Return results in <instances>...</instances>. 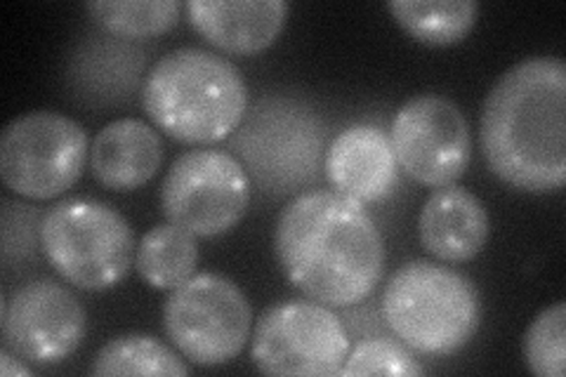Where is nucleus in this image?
Instances as JSON below:
<instances>
[{
  "label": "nucleus",
  "mask_w": 566,
  "mask_h": 377,
  "mask_svg": "<svg viewBox=\"0 0 566 377\" xmlns=\"http://www.w3.org/2000/svg\"><path fill=\"white\" fill-rule=\"evenodd\" d=\"M274 253L283 274L310 300L352 307L385 272V243L364 203L340 191H307L281 210Z\"/></svg>",
  "instance_id": "nucleus-1"
},
{
  "label": "nucleus",
  "mask_w": 566,
  "mask_h": 377,
  "mask_svg": "<svg viewBox=\"0 0 566 377\" xmlns=\"http://www.w3.org/2000/svg\"><path fill=\"white\" fill-rule=\"evenodd\" d=\"M493 175L517 191L551 193L566 182V66L526 57L493 83L480 118Z\"/></svg>",
  "instance_id": "nucleus-2"
},
{
  "label": "nucleus",
  "mask_w": 566,
  "mask_h": 377,
  "mask_svg": "<svg viewBox=\"0 0 566 377\" xmlns=\"http://www.w3.org/2000/svg\"><path fill=\"white\" fill-rule=\"evenodd\" d=\"M142 104L158 130L185 145H212L237 130L248 106L241 71L203 48H177L142 85Z\"/></svg>",
  "instance_id": "nucleus-3"
},
{
  "label": "nucleus",
  "mask_w": 566,
  "mask_h": 377,
  "mask_svg": "<svg viewBox=\"0 0 566 377\" xmlns=\"http://www.w3.org/2000/svg\"><path fill=\"white\" fill-rule=\"evenodd\" d=\"M382 316L397 339L428 356L463 349L482 326V295L451 266L416 260L399 266L382 291Z\"/></svg>",
  "instance_id": "nucleus-4"
},
{
  "label": "nucleus",
  "mask_w": 566,
  "mask_h": 377,
  "mask_svg": "<svg viewBox=\"0 0 566 377\" xmlns=\"http://www.w3.org/2000/svg\"><path fill=\"white\" fill-rule=\"evenodd\" d=\"M41 248L52 269L81 291H109L135 266V231L123 214L104 201H57L43 214Z\"/></svg>",
  "instance_id": "nucleus-5"
},
{
  "label": "nucleus",
  "mask_w": 566,
  "mask_h": 377,
  "mask_svg": "<svg viewBox=\"0 0 566 377\" xmlns=\"http://www.w3.org/2000/svg\"><path fill=\"white\" fill-rule=\"evenodd\" d=\"M87 156L83 125L52 109L17 116L0 135V177L12 193L33 201L57 199L74 187Z\"/></svg>",
  "instance_id": "nucleus-6"
},
{
  "label": "nucleus",
  "mask_w": 566,
  "mask_h": 377,
  "mask_svg": "<svg viewBox=\"0 0 566 377\" xmlns=\"http://www.w3.org/2000/svg\"><path fill=\"white\" fill-rule=\"evenodd\" d=\"M251 302L222 274H193L164 302L166 335L197 366L234 362L251 337Z\"/></svg>",
  "instance_id": "nucleus-7"
},
{
  "label": "nucleus",
  "mask_w": 566,
  "mask_h": 377,
  "mask_svg": "<svg viewBox=\"0 0 566 377\" xmlns=\"http://www.w3.org/2000/svg\"><path fill=\"white\" fill-rule=\"evenodd\" d=\"M251 206V179L224 149H191L172 160L161 187L166 220L212 239L232 231Z\"/></svg>",
  "instance_id": "nucleus-8"
},
{
  "label": "nucleus",
  "mask_w": 566,
  "mask_h": 377,
  "mask_svg": "<svg viewBox=\"0 0 566 377\" xmlns=\"http://www.w3.org/2000/svg\"><path fill=\"white\" fill-rule=\"evenodd\" d=\"M349 354V335L322 302H279L260 316L251 356L264 375H340Z\"/></svg>",
  "instance_id": "nucleus-9"
},
{
  "label": "nucleus",
  "mask_w": 566,
  "mask_h": 377,
  "mask_svg": "<svg viewBox=\"0 0 566 377\" xmlns=\"http://www.w3.org/2000/svg\"><path fill=\"white\" fill-rule=\"evenodd\" d=\"M389 133L399 168L424 187L455 185L470 166L468 118L444 95L428 93L406 100Z\"/></svg>",
  "instance_id": "nucleus-10"
},
{
  "label": "nucleus",
  "mask_w": 566,
  "mask_h": 377,
  "mask_svg": "<svg viewBox=\"0 0 566 377\" xmlns=\"http://www.w3.org/2000/svg\"><path fill=\"white\" fill-rule=\"evenodd\" d=\"M6 347L35 366L66 362L85 339L87 314L74 291L55 279H35L3 302Z\"/></svg>",
  "instance_id": "nucleus-11"
},
{
  "label": "nucleus",
  "mask_w": 566,
  "mask_h": 377,
  "mask_svg": "<svg viewBox=\"0 0 566 377\" xmlns=\"http://www.w3.org/2000/svg\"><path fill=\"white\" fill-rule=\"evenodd\" d=\"M191 27L227 55H258L286 27V0H189Z\"/></svg>",
  "instance_id": "nucleus-12"
},
{
  "label": "nucleus",
  "mask_w": 566,
  "mask_h": 377,
  "mask_svg": "<svg viewBox=\"0 0 566 377\" xmlns=\"http://www.w3.org/2000/svg\"><path fill=\"white\" fill-rule=\"evenodd\" d=\"M397 168L392 139L374 125H349L326 151L331 185L359 203L387 199L397 187Z\"/></svg>",
  "instance_id": "nucleus-13"
},
{
  "label": "nucleus",
  "mask_w": 566,
  "mask_h": 377,
  "mask_svg": "<svg viewBox=\"0 0 566 377\" xmlns=\"http://www.w3.org/2000/svg\"><path fill=\"white\" fill-rule=\"evenodd\" d=\"M491 233L489 212L476 196L458 185L434 189L418 218L422 248L441 262H470Z\"/></svg>",
  "instance_id": "nucleus-14"
},
{
  "label": "nucleus",
  "mask_w": 566,
  "mask_h": 377,
  "mask_svg": "<svg viewBox=\"0 0 566 377\" xmlns=\"http://www.w3.org/2000/svg\"><path fill=\"white\" fill-rule=\"evenodd\" d=\"M164 166V139L154 125L118 118L95 135L91 168L104 189L116 193L145 187Z\"/></svg>",
  "instance_id": "nucleus-15"
},
{
  "label": "nucleus",
  "mask_w": 566,
  "mask_h": 377,
  "mask_svg": "<svg viewBox=\"0 0 566 377\" xmlns=\"http://www.w3.org/2000/svg\"><path fill=\"white\" fill-rule=\"evenodd\" d=\"M199 264V243L191 231L172 222L151 227L135 250V269L156 291H175Z\"/></svg>",
  "instance_id": "nucleus-16"
},
{
  "label": "nucleus",
  "mask_w": 566,
  "mask_h": 377,
  "mask_svg": "<svg viewBox=\"0 0 566 377\" xmlns=\"http://www.w3.org/2000/svg\"><path fill=\"white\" fill-rule=\"evenodd\" d=\"M397 24L422 45H455L474 29L480 17L476 0H389Z\"/></svg>",
  "instance_id": "nucleus-17"
},
{
  "label": "nucleus",
  "mask_w": 566,
  "mask_h": 377,
  "mask_svg": "<svg viewBox=\"0 0 566 377\" xmlns=\"http://www.w3.org/2000/svg\"><path fill=\"white\" fill-rule=\"evenodd\" d=\"M97 377L109 375H170L185 377L191 368L158 337L128 333L106 343L91 366Z\"/></svg>",
  "instance_id": "nucleus-18"
},
{
  "label": "nucleus",
  "mask_w": 566,
  "mask_h": 377,
  "mask_svg": "<svg viewBox=\"0 0 566 377\" xmlns=\"http://www.w3.org/2000/svg\"><path fill=\"white\" fill-rule=\"evenodd\" d=\"M85 10L114 35L151 39L180 20V0H91Z\"/></svg>",
  "instance_id": "nucleus-19"
},
{
  "label": "nucleus",
  "mask_w": 566,
  "mask_h": 377,
  "mask_svg": "<svg viewBox=\"0 0 566 377\" xmlns=\"http://www.w3.org/2000/svg\"><path fill=\"white\" fill-rule=\"evenodd\" d=\"M526 368L538 377H564L566 370V302L543 310L524 333Z\"/></svg>",
  "instance_id": "nucleus-20"
},
{
  "label": "nucleus",
  "mask_w": 566,
  "mask_h": 377,
  "mask_svg": "<svg viewBox=\"0 0 566 377\" xmlns=\"http://www.w3.org/2000/svg\"><path fill=\"white\" fill-rule=\"evenodd\" d=\"M413 352L403 343L389 337H368L354 347L340 375H422Z\"/></svg>",
  "instance_id": "nucleus-21"
},
{
  "label": "nucleus",
  "mask_w": 566,
  "mask_h": 377,
  "mask_svg": "<svg viewBox=\"0 0 566 377\" xmlns=\"http://www.w3.org/2000/svg\"><path fill=\"white\" fill-rule=\"evenodd\" d=\"M12 354L14 352L8 349V347L0 352V375H6V377H10V375H33V370L24 364V358L20 362V358H14Z\"/></svg>",
  "instance_id": "nucleus-22"
}]
</instances>
